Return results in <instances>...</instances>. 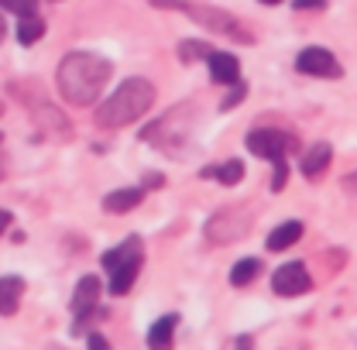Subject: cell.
Masks as SVG:
<instances>
[{
    "instance_id": "5b68a950",
    "label": "cell",
    "mask_w": 357,
    "mask_h": 350,
    "mask_svg": "<svg viewBox=\"0 0 357 350\" xmlns=\"http://www.w3.org/2000/svg\"><path fill=\"white\" fill-rule=\"evenodd\" d=\"M271 289H275L278 296H285V299H292V296H306V292L312 289V278H310V271H306V264L303 261L282 264V268L271 275Z\"/></svg>"
},
{
    "instance_id": "4fadbf2b",
    "label": "cell",
    "mask_w": 357,
    "mask_h": 350,
    "mask_svg": "<svg viewBox=\"0 0 357 350\" xmlns=\"http://www.w3.org/2000/svg\"><path fill=\"white\" fill-rule=\"evenodd\" d=\"M206 62H210L213 79H217V83H223V86H230V83L237 79V73H241L237 59H234V55H227V52H210V55H206Z\"/></svg>"
},
{
    "instance_id": "e0dca14e",
    "label": "cell",
    "mask_w": 357,
    "mask_h": 350,
    "mask_svg": "<svg viewBox=\"0 0 357 350\" xmlns=\"http://www.w3.org/2000/svg\"><path fill=\"white\" fill-rule=\"evenodd\" d=\"M203 178H220L223 185H237L241 178H244V165L234 158V162H220V165H210V169H203Z\"/></svg>"
},
{
    "instance_id": "30bf717a",
    "label": "cell",
    "mask_w": 357,
    "mask_h": 350,
    "mask_svg": "<svg viewBox=\"0 0 357 350\" xmlns=\"http://www.w3.org/2000/svg\"><path fill=\"white\" fill-rule=\"evenodd\" d=\"M137 271H141V258H131V261L110 268V271H107V275H110V296H128L131 285L137 282Z\"/></svg>"
},
{
    "instance_id": "484cf974",
    "label": "cell",
    "mask_w": 357,
    "mask_h": 350,
    "mask_svg": "<svg viewBox=\"0 0 357 350\" xmlns=\"http://www.w3.org/2000/svg\"><path fill=\"white\" fill-rule=\"evenodd\" d=\"M261 3H268V7H275V3H282V0H261Z\"/></svg>"
},
{
    "instance_id": "6da1fadb",
    "label": "cell",
    "mask_w": 357,
    "mask_h": 350,
    "mask_svg": "<svg viewBox=\"0 0 357 350\" xmlns=\"http://www.w3.org/2000/svg\"><path fill=\"white\" fill-rule=\"evenodd\" d=\"M110 79V62L93 55V52H73L59 62V73H55V83L59 93L73 103V107H89L96 103V96L103 93Z\"/></svg>"
},
{
    "instance_id": "ba28073f",
    "label": "cell",
    "mask_w": 357,
    "mask_h": 350,
    "mask_svg": "<svg viewBox=\"0 0 357 350\" xmlns=\"http://www.w3.org/2000/svg\"><path fill=\"white\" fill-rule=\"evenodd\" d=\"M100 292H103L100 278H96V275H83V278H79V285H76V292H73V312L79 316V312L96 309L100 306Z\"/></svg>"
},
{
    "instance_id": "ac0fdd59",
    "label": "cell",
    "mask_w": 357,
    "mask_h": 350,
    "mask_svg": "<svg viewBox=\"0 0 357 350\" xmlns=\"http://www.w3.org/2000/svg\"><path fill=\"white\" fill-rule=\"evenodd\" d=\"M258 275H261V261H258V258H244V261H237L230 268V285H234V289H244V285H251Z\"/></svg>"
},
{
    "instance_id": "52a82bcc",
    "label": "cell",
    "mask_w": 357,
    "mask_h": 350,
    "mask_svg": "<svg viewBox=\"0 0 357 350\" xmlns=\"http://www.w3.org/2000/svg\"><path fill=\"white\" fill-rule=\"evenodd\" d=\"M296 69H299V73H306V76H326V79H337V76H340V62L333 59V52L316 48V45L299 52Z\"/></svg>"
},
{
    "instance_id": "4316f807",
    "label": "cell",
    "mask_w": 357,
    "mask_h": 350,
    "mask_svg": "<svg viewBox=\"0 0 357 350\" xmlns=\"http://www.w3.org/2000/svg\"><path fill=\"white\" fill-rule=\"evenodd\" d=\"M0 38H3V17H0Z\"/></svg>"
},
{
    "instance_id": "7402d4cb",
    "label": "cell",
    "mask_w": 357,
    "mask_h": 350,
    "mask_svg": "<svg viewBox=\"0 0 357 350\" xmlns=\"http://www.w3.org/2000/svg\"><path fill=\"white\" fill-rule=\"evenodd\" d=\"M299 10H323L326 7V0H292Z\"/></svg>"
},
{
    "instance_id": "7a4b0ae2",
    "label": "cell",
    "mask_w": 357,
    "mask_h": 350,
    "mask_svg": "<svg viewBox=\"0 0 357 350\" xmlns=\"http://www.w3.org/2000/svg\"><path fill=\"white\" fill-rule=\"evenodd\" d=\"M155 103V86L148 79H128L121 83V89L114 96H107L96 110V124L100 128H124V124H134L137 117H144Z\"/></svg>"
},
{
    "instance_id": "277c9868",
    "label": "cell",
    "mask_w": 357,
    "mask_h": 350,
    "mask_svg": "<svg viewBox=\"0 0 357 350\" xmlns=\"http://www.w3.org/2000/svg\"><path fill=\"white\" fill-rule=\"evenodd\" d=\"M248 148H251L258 158L278 162V158H285V155L296 148V137L285 131H275V128H255V131L248 134Z\"/></svg>"
},
{
    "instance_id": "7c38bea8",
    "label": "cell",
    "mask_w": 357,
    "mask_h": 350,
    "mask_svg": "<svg viewBox=\"0 0 357 350\" xmlns=\"http://www.w3.org/2000/svg\"><path fill=\"white\" fill-rule=\"evenodd\" d=\"M330 155H333V148L326 144V141H319V144H312L310 151H306V158H303V175L316 182L319 175L330 169Z\"/></svg>"
},
{
    "instance_id": "9c48e42d",
    "label": "cell",
    "mask_w": 357,
    "mask_h": 350,
    "mask_svg": "<svg viewBox=\"0 0 357 350\" xmlns=\"http://www.w3.org/2000/svg\"><path fill=\"white\" fill-rule=\"evenodd\" d=\"M176 326H178L176 312L155 319L151 330H148V350H172V344H176Z\"/></svg>"
},
{
    "instance_id": "44dd1931",
    "label": "cell",
    "mask_w": 357,
    "mask_h": 350,
    "mask_svg": "<svg viewBox=\"0 0 357 350\" xmlns=\"http://www.w3.org/2000/svg\"><path fill=\"white\" fill-rule=\"evenodd\" d=\"M86 344H89V350H110V340H107L103 333H89Z\"/></svg>"
},
{
    "instance_id": "9a60e30c",
    "label": "cell",
    "mask_w": 357,
    "mask_h": 350,
    "mask_svg": "<svg viewBox=\"0 0 357 350\" xmlns=\"http://www.w3.org/2000/svg\"><path fill=\"white\" fill-rule=\"evenodd\" d=\"M131 258H144V251H141V237H128L124 244H117L114 251H107L100 261H103V268L110 271V268H117V264L131 261Z\"/></svg>"
},
{
    "instance_id": "cb8c5ba5",
    "label": "cell",
    "mask_w": 357,
    "mask_h": 350,
    "mask_svg": "<svg viewBox=\"0 0 357 350\" xmlns=\"http://www.w3.org/2000/svg\"><path fill=\"white\" fill-rule=\"evenodd\" d=\"M10 213H7V210H0V234H3V230H7V227H10Z\"/></svg>"
},
{
    "instance_id": "d4e9b609",
    "label": "cell",
    "mask_w": 357,
    "mask_h": 350,
    "mask_svg": "<svg viewBox=\"0 0 357 350\" xmlns=\"http://www.w3.org/2000/svg\"><path fill=\"white\" fill-rule=\"evenodd\" d=\"M237 350H251V337H241V340H237Z\"/></svg>"
},
{
    "instance_id": "d6986e66",
    "label": "cell",
    "mask_w": 357,
    "mask_h": 350,
    "mask_svg": "<svg viewBox=\"0 0 357 350\" xmlns=\"http://www.w3.org/2000/svg\"><path fill=\"white\" fill-rule=\"evenodd\" d=\"M42 35H45V21L38 14H24V17L17 21V42L21 45H35Z\"/></svg>"
},
{
    "instance_id": "603a6c76",
    "label": "cell",
    "mask_w": 357,
    "mask_h": 350,
    "mask_svg": "<svg viewBox=\"0 0 357 350\" xmlns=\"http://www.w3.org/2000/svg\"><path fill=\"white\" fill-rule=\"evenodd\" d=\"M241 96H244V86H237V89H234V93H230V96H227V100H223L220 107H223V110H230V107H234V103H237V100H241Z\"/></svg>"
},
{
    "instance_id": "5bb4252c",
    "label": "cell",
    "mask_w": 357,
    "mask_h": 350,
    "mask_svg": "<svg viewBox=\"0 0 357 350\" xmlns=\"http://www.w3.org/2000/svg\"><path fill=\"white\" fill-rule=\"evenodd\" d=\"M299 237H303V223H299V220H285L282 227H275V230L268 234V251H285V248H292Z\"/></svg>"
},
{
    "instance_id": "3957f363",
    "label": "cell",
    "mask_w": 357,
    "mask_h": 350,
    "mask_svg": "<svg viewBox=\"0 0 357 350\" xmlns=\"http://www.w3.org/2000/svg\"><path fill=\"white\" fill-rule=\"evenodd\" d=\"M251 230V210H220L217 217L206 223V237L210 244H230L237 237H244Z\"/></svg>"
},
{
    "instance_id": "8992f818",
    "label": "cell",
    "mask_w": 357,
    "mask_h": 350,
    "mask_svg": "<svg viewBox=\"0 0 357 350\" xmlns=\"http://www.w3.org/2000/svg\"><path fill=\"white\" fill-rule=\"evenodd\" d=\"M185 14L192 17V21H199V24H206V28H213V31H220L227 38H241V42H255L248 31H244V24L237 21V17H230V14H223V10H210V7H185Z\"/></svg>"
},
{
    "instance_id": "8fae6325",
    "label": "cell",
    "mask_w": 357,
    "mask_h": 350,
    "mask_svg": "<svg viewBox=\"0 0 357 350\" xmlns=\"http://www.w3.org/2000/svg\"><path fill=\"white\" fill-rule=\"evenodd\" d=\"M24 296V278L17 275H3L0 278V316H14Z\"/></svg>"
},
{
    "instance_id": "ffe728a7",
    "label": "cell",
    "mask_w": 357,
    "mask_h": 350,
    "mask_svg": "<svg viewBox=\"0 0 357 350\" xmlns=\"http://www.w3.org/2000/svg\"><path fill=\"white\" fill-rule=\"evenodd\" d=\"M0 7H7V10H14V14H35V0H0Z\"/></svg>"
},
{
    "instance_id": "2e32d148",
    "label": "cell",
    "mask_w": 357,
    "mask_h": 350,
    "mask_svg": "<svg viewBox=\"0 0 357 350\" xmlns=\"http://www.w3.org/2000/svg\"><path fill=\"white\" fill-rule=\"evenodd\" d=\"M141 199H144V189H117V192H110V196L103 199V206H107L110 213H128Z\"/></svg>"
}]
</instances>
